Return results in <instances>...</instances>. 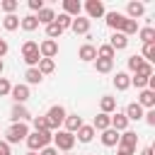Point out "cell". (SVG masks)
Here are the masks:
<instances>
[{
	"label": "cell",
	"mask_w": 155,
	"mask_h": 155,
	"mask_svg": "<svg viewBox=\"0 0 155 155\" xmlns=\"http://www.w3.org/2000/svg\"><path fill=\"white\" fill-rule=\"evenodd\" d=\"M51 131H34V133H29L27 136V145H29V150L31 153H36V150H44V148H48V143H51Z\"/></svg>",
	"instance_id": "cell-1"
},
{
	"label": "cell",
	"mask_w": 155,
	"mask_h": 155,
	"mask_svg": "<svg viewBox=\"0 0 155 155\" xmlns=\"http://www.w3.org/2000/svg\"><path fill=\"white\" fill-rule=\"evenodd\" d=\"M22 58L29 68H36L39 61H41V53H39V44L36 41H24L22 44Z\"/></svg>",
	"instance_id": "cell-2"
},
{
	"label": "cell",
	"mask_w": 155,
	"mask_h": 155,
	"mask_svg": "<svg viewBox=\"0 0 155 155\" xmlns=\"http://www.w3.org/2000/svg\"><path fill=\"white\" fill-rule=\"evenodd\" d=\"M27 136H29L27 124H12L7 128V140L5 143H19V140H27Z\"/></svg>",
	"instance_id": "cell-3"
},
{
	"label": "cell",
	"mask_w": 155,
	"mask_h": 155,
	"mask_svg": "<svg viewBox=\"0 0 155 155\" xmlns=\"http://www.w3.org/2000/svg\"><path fill=\"white\" fill-rule=\"evenodd\" d=\"M53 143H56V148L58 150H73V145H75V136L73 133H68V131H58L56 136H53Z\"/></svg>",
	"instance_id": "cell-4"
},
{
	"label": "cell",
	"mask_w": 155,
	"mask_h": 155,
	"mask_svg": "<svg viewBox=\"0 0 155 155\" xmlns=\"http://www.w3.org/2000/svg\"><path fill=\"white\" fill-rule=\"evenodd\" d=\"M65 116H68V114H65V109H63L61 104L51 107V109H48V114H46V119H48V124H51V131H53V128H58V126L65 121Z\"/></svg>",
	"instance_id": "cell-5"
},
{
	"label": "cell",
	"mask_w": 155,
	"mask_h": 155,
	"mask_svg": "<svg viewBox=\"0 0 155 155\" xmlns=\"http://www.w3.org/2000/svg\"><path fill=\"white\" fill-rule=\"evenodd\" d=\"M85 10H87V17L90 19H99L104 15V2L102 0H87L85 2Z\"/></svg>",
	"instance_id": "cell-6"
},
{
	"label": "cell",
	"mask_w": 155,
	"mask_h": 155,
	"mask_svg": "<svg viewBox=\"0 0 155 155\" xmlns=\"http://www.w3.org/2000/svg\"><path fill=\"white\" fill-rule=\"evenodd\" d=\"M39 53H41V58H53V56L58 53V44H56L53 39H44V41L39 44Z\"/></svg>",
	"instance_id": "cell-7"
},
{
	"label": "cell",
	"mask_w": 155,
	"mask_h": 155,
	"mask_svg": "<svg viewBox=\"0 0 155 155\" xmlns=\"http://www.w3.org/2000/svg\"><path fill=\"white\" fill-rule=\"evenodd\" d=\"M29 116H31V114H29V111H27V107H22V104H15V107H12V111H10L12 124H24Z\"/></svg>",
	"instance_id": "cell-8"
},
{
	"label": "cell",
	"mask_w": 155,
	"mask_h": 155,
	"mask_svg": "<svg viewBox=\"0 0 155 155\" xmlns=\"http://www.w3.org/2000/svg\"><path fill=\"white\" fill-rule=\"evenodd\" d=\"M119 143H121V148L136 150V143H138V136H136V131H121V136H119Z\"/></svg>",
	"instance_id": "cell-9"
},
{
	"label": "cell",
	"mask_w": 155,
	"mask_h": 155,
	"mask_svg": "<svg viewBox=\"0 0 155 155\" xmlns=\"http://www.w3.org/2000/svg\"><path fill=\"white\" fill-rule=\"evenodd\" d=\"M10 94H12V99H15L17 104H24V102L29 99V87H27V85H15V87L10 90Z\"/></svg>",
	"instance_id": "cell-10"
},
{
	"label": "cell",
	"mask_w": 155,
	"mask_h": 155,
	"mask_svg": "<svg viewBox=\"0 0 155 155\" xmlns=\"http://www.w3.org/2000/svg\"><path fill=\"white\" fill-rule=\"evenodd\" d=\"M124 116H126L128 121H140V119H143V107H140L138 102H131V104L126 107Z\"/></svg>",
	"instance_id": "cell-11"
},
{
	"label": "cell",
	"mask_w": 155,
	"mask_h": 155,
	"mask_svg": "<svg viewBox=\"0 0 155 155\" xmlns=\"http://www.w3.org/2000/svg\"><path fill=\"white\" fill-rule=\"evenodd\" d=\"M70 29L75 31V34H90V19L87 17H75L73 19V24H70Z\"/></svg>",
	"instance_id": "cell-12"
},
{
	"label": "cell",
	"mask_w": 155,
	"mask_h": 155,
	"mask_svg": "<svg viewBox=\"0 0 155 155\" xmlns=\"http://www.w3.org/2000/svg\"><path fill=\"white\" fill-rule=\"evenodd\" d=\"M78 56H80V61H85V63L97 61V48H94L92 44H82V46H80V51H78Z\"/></svg>",
	"instance_id": "cell-13"
},
{
	"label": "cell",
	"mask_w": 155,
	"mask_h": 155,
	"mask_svg": "<svg viewBox=\"0 0 155 155\" xmlns=\"http://www.w3.org/2000/svg\"><path fill=\"white\" fill-rule=\"evenodd\" d=\"M80 10H82V5L78 2V0H63V12L68 15V17H80Z\"/></svg>",
	"instance_id": "cell-14"
},
{
	"label": "cell",
	"mask_w": 155,
	"mask_h": 155,
	"mask_svg": "<svg viewBox=\"0 0 155 155\" xmlns=\"http://www.w3.org/2000/svg\"><path fill=\"white\" fill-rule=\"evenodd\" d=\"M107 15V27H111V29H121V24H124V19H126V15H121V12H104Z\"/></svg>",
	"instance_id": "cell-15"
},
{
	"label": "cell",
	"mask_w": 155,
	"mask_h": 155,
	"mask_svg": "<svg viewBox=\"0 0 155 155\" xmlns=\"http://www.w3.org/2000/svg\"><path fill=\"white\" fill-rule=\"evenodd\" d=\"M109 46H111L114 51H121V48H126V46H128V36H124L121 31H114V34H111V39H109Z\"/></svg>",
	"instance_id": "cell-16"
},
{
	"label": "cell",
	"mask_w": 155,
	"mask_h": 155,
	"mask_svg": "<svg viewBox=\"0 0 155 155\" xmlns=\"http://www.w3.org/2000/svg\"><path fill=\"white\" fill-rule=\"evenodd\" d=\"M92 128H94V131H107V128H111V116H109V114H97L94 121H92Z\"/></svg>",
	"instance_id": "cell-17"
},
{
	"label": "cell",
	"mask_w": 155,
	"mask_h": 155,
	"mask_svg": "<svg viewBox=\"0 0 155 155\" xmlns=\"http://www.w3.org/2000/svg\"><path fill=\"white\" fill-rule=\"evenodd\" d=\"M63 124H65V131L75 136V133H78V128L82 126V119H80L78 114H70V116H65V121H63Z\"/></svg>",
	"instance_id": "cell-18"
},
{
	"label": "cell",
	"mask_w": 155,
	"mask_h": 155,
	"mask_svg": "<svg viewBox=\"0 0 155 155\" xmlns=\"http://www.w3.org/2000/svg\"><path fill=\"white\" fill-rule=\"evenodd\" d=\"M34 17H36V22H39V24H51V22L56 19V12H53L51 7H41V10H39V15H34Z\"/></svg>",
	"instance_id": "cell-19"
},
{
	"label": "cell",
	"mask_w": 155,
	"mask_h": 155,
	"mask_svg": "<svg viewBox=\"0 0 155 155\" xmlns=\"http://www.w3.org/2000/svg\"><path fill=\"white\" fill-rule=\"evenodd\" d=\"M114 87H116L119 92L128 90V87H131V75H128V73H116V78H114Z\"/></svg>",
	"instance_id": "cell-20"
},
{
	"label": "cell",
	"mask_w": 155,
	"mask_h": 155,
	"mask_svg": "<svg viewBox=\"0 0 155 155\" xmlns=\"http://www.w3.org/2000/svg\"><path fill=\"white\" fill-rule=\"evenodd\" d=\"M138 104L140 107H148V109H155V92L153 90H143L140 97H138Z\"/></svg>",
	"instance_id": "cell-21"
},
{
	"label": "cell",
	"mask_w": 155,
	"mask_h": 155,
	"mask_svg": "<svg viewBox=\"0 0 155 155\" xmlns=\"http://www.w3.org/2000/svg\"><path fill=\"white\" fill-rule=\"evenodd\" d=\"M99 109H102V114H111V111H116V99L109 97V94H104V97L99 99Z\"/></svg>",
	"instance_id": "cell-22"
},
{
	"label": "cell",
	"mask_w": 155,
	"mask_h": 155,
	"mask_svg": "<svg viewBox=\"0 0 155 155\" xmlns=\"http://www.w3.org/2000/svg\"><path fill=\"white\" fill-rule=\"evenodd\" d=\"M102 143H104L107 148L116 145V143H119V131H114V128H107V131H102Z\"/></svg>",
	"instance_id": "cell-23"
},
{
	"label": "cell",
	"mask_w": 155,
	"mask_h": 155,
	"mask_svg": "<svg viewBox=\"0 0 155 155\" xmlns=\"http://www.w3.org/2000/svg\"><path fill=\"white\" fill-rule=\"evenodd\" d=\"M126 12H128V19H136V17H140L145 12V5L143 2H128L126 5Z\"/></svg>",
	"instance_id": "cell-24"
},
{
	"label": "cell",
	"mask_w": 155,
	"mask_h": 155,
	"mask_svg": "<svg viewBox=\"0 0 155 155\" xmlns=\"http://www.w3.org/2000/svg\"><path fill=\"white\" fill-rule=\"evenodd\" d=\"M126 126H128V119H126L124 114H119V111H116V114L111 116V128L121 133V131H126Z\"/></svg>",
	"instance_id": "cell-25"
},
{
	"label": "cell",
	"mask_w": 155,
	"mask_h": 155,
	"mask_svg": "<svg viewBox=\"0 0 155 155\" xmlns=\"http://www.w3.org/2000/svg\"><path fill=\"white\" fill-rule=\"evenodd\" d=\"M92 138H94V128H92V126H85V124H82V126L78 128V140H80V143H90Z\"/></svg>",
	"instance_id": "cell-26"
},
{
	"label": "cell",
	"mask_w": 155,
	"mask_h": 155,
	"mask_svg": "<svg viewBox=\"0 0 155 155\" xmlns=\"http://www.w3.org/2000/svg\"><path fill=\"white\" fill-rule=\"evenodd\" d=\"M36 70H39L41 75H48V73H53V70H56V63H53V58H41V61H39V65H36Z\"/></svg>",
	"instance_id": "cell-27"
},
{
	"label": "cell",
	"mask_w": 155,
	"mask_h": 155,
	"mask_svg": "<svg viewBox=\"0 0 155 155\" xmlns=\"http://www.w3.org/2000/svg\"><path fill=\"white\" fill-rule=\"evenodd\" d=\"M19 27H22L24 31H34V29L39 27V22H36V17H34V15H27V17H22V19H19Z\"/></svg>",
	"instance_id": "cell-28"
},
{
	"label": "cell",
	"mask_w": 155,
	"mask_h": 155,
	"mask_svg": "<svg viewBox=\"0 0 155 155\" xmlns=\"http://www.w3.org/2000/svg\"><path fill=\"white\" fill-rule=\"evenodd\" d=\"M119 31H121L124 36H128V34H136V31H138V22H136V19H128V17H126Z\"/></svg>",
	"instance_id": "cell-29"
},
{
	"label": "cell",
	"mask_w": 155,
	"mask_h": 155,
	"mask_svg": "<svg viewBox=\"0 0 155 155\" xmlns=\"http://www.w3.org/2000/svg\"><path fill=\"white\" fill-rule=\"evenodd\" d=\"M114 48L109 46V44H102L99 48H97V58H104V61H114Z\"/></svg>",
	"instance_id": "cell-30"
},
{
	"label": "cell",
	"mask_w": 155,
	"mask_h": 155,
	"mask_svg": "<svg viewBox=\"0 0 155 155\" xmlns=\"http://www.w3.org/2000/svg\"><path fill=\"white\" fill-rule=\"evenodd\" d=\"M24 78H27V82H29V85H39V82L44 80V75H41L36 68H29V70L24 73Z\"/></svg>",
	"instance_id": "cell-31"
},
{
	"label": "cell",
	"mask_w": 155,
	"mask_h": 155,
	"mask_svg": "<svg viewBox=\"0 0 155 155\" xmlns=\"http://www.w3.org/2000/svg\"><path fill=\"white\" fill-rule=\"evenodd\" d=\"M2 27H5L7 31H15V29L19 27V17H17V15H7V17L2 19Z\"/></svg>",
	"instance_id": "cell-32"
},
{
	"label": "cell",
	"mask_w": 155,
	"mask_h": 155,
	"mask_svg": "<svg viewBox=\"0 0 155 155\" xmlns=\"http://www.w3.org/2000/svg\"><path fill=\"white\" fill-rule=\"evenodd\" d=\"M61 34H63V29H61V27H58L56 22H51V24H46V36H48V39H53V41H56V39L61 36Z\"/></svg>",
	"instance_id": "cell-33"
},
{
	"label": "cell",
	"mask_w": 155,
	"mask_h": 155,
	"mask_svg": "<svg viewBox=\"0 0 155 155\" xmlns=\"http://www.w3.org/2000/svg\"><path fill=\"white\" fill-rule=\"evenodd\" d=\"M94 68H97V73H109V70L114 68V61H104V58H97V61H94Z\"/></svg>",
	"instance_id": "cell-34"
},
{
	"label": "cell",
	"mask_w": 155,
	"mask_h": 155,
	"mask_svg": "<svg viewBox=\"0 0 155 155\" xmlns=\"http://www.w3.org/2000/svg\"><path fill=\"white\" fill-rule=\"evenodd\" d=\"M140 39H143V44H155V29L153 27L140 29Z\"/></svg>",
	"instance_id": "cell-35"
},
{
	"label": "cell",
	"mask_w": 155,
	"mask_h": 155,
	"mask_svg": "<svg viewBox=\"0 0 155 155\" xmlns=\"http://www.w3.org/2000/svg\"><path fill=\"white\" fill-rule=\"evenodd\" d=\"M143 61L145 63H153L155 61V44H145L143 46Z\"/></svg>",
	"instance_id": "cell-36"
},
{
	"label": "cell",
	"mask_w": 155,
	"mask_h": 155,
	"mask_svg": "<svg viewBox=\"0 0 155 155\" xmlns=\"http://www.w3.org/2000/svg\"><path fill=\"white\" fill-rule=\"evenodd\" d=\"M34 128L36 131H51V124L46 116H34Z\"/></svg>",
	"instance_id": "cell-37"
},
{
	"label": "cell",
	"mask_w": 155,
	"mask_h": 155,
	"mask_svg": "<svg viewBox=\"0 0 155 155\" xmlns=\"http://www.w3.org/2000/svg\"><path fill=\"white\" fill-rule=\"evenodd\" d=\"M53 22H56V24H58V27H61V29H68V27H70V24H73V17H68V15H65V12H61V15H58V17H56V19H53Z\"/></svg>",
	"instance_id": "cell-38"
},
{
	"label": "cell",
	"mask_w": 155,
	"mask_h": 155,
	"mask_svg": "<svg viewBox=\"0 0 155 155\" xmlns=\"http://www.w3.org/2000/svg\"><path fill=\"white\" fill-rule=\"evenodd\" d=\"M0 5H2V10H5L7 15H15V10L19 7V2H17V0H2Z\"/></svg>",
	"instance_id": "cell-39"
},
{
	"label": "cell",
	"mask_w": 155,
	"mask_h": 155,
	"mask_svg": "<svg viewBox=\"0 0 155 155\" xmlns=\"http://www.w3.org/2000/svg\"><path fill=\"white\" fill-rule=\"evenodd\" d=\"M143 63H145V61H143L140 56H131V58H128V70H133V73H136Z\"/></svg>",
	"instance_id": "cell-40"
},
{
	"label": "cell",
	"mask_w": 155,
	"mask_h": 155,
	"mask_svg": "<svg viewBox=\"0 0 155 155\" xmlns=\"http://www.w3.org/2000/svg\"><path fill=\"white\" fill-rule=\"evenodd\" d=\"M136 75H143V78H153V65H150V63H143V65L136 70Z\"/></svg>",
	"instance_id": "cell-41"
},
{
	"label": "cell",
	"mask_w": 155,
	"mask_h": 155,
	"mask_svg": "<svg viewBox=\"0 0 155 155\" xmlns=\"http://www.w3.org/2000/svg\"><path fill=\"white\" fill-rule=\"evenodd\" d=\"M131 85H136L138 90H143V87H148V78H143V75H133V78H131Z\"/></svg>",
	"instance_id": "cell-42"
},
{
	"label": "cell",
	"mask_w": 155,
	"mask_h": 155,
	"mask_svg": "<svg viewBox=\"0 0 155 155\" xmlns=\"http://www.w3.org/2000/svg\"><path fill=\"white\" fill-rule=\"evenodd\" d=\"M10 90H12V85H10V80H7V78H0V97H5V94H10Z\"/></svg>",
	"instance_id": "cell-43"
},
{
	"label": "cell",
	"mask_w": 155,
	"mask_h": 155,
	"mask_svg": "<svg viewBox=\"0 0 155 155\" xmlns=\"http://www.w3.org/2000/svg\"><path fill=\"white\" fill-rule=\"evenodd\" d=\"M143 116H145V121H148V126H155V109H148V111H145Z\"/></svg>",
	"instance_id": "cell-44"
},
{
	"label": "cell",
	"mask_w": 155,
	"mask_h": 155,
	"mask_svg": "<svg viewBox=\"0 0 155 155\" xmlns=\"http://www.w3.org/2000/svg\"><path fill=\"white\" fill-rule=\"evenodd\" d=\"M29 7H31L34 12H39V10L44 7V0H29Z\"/></svg>",
	"instance_id": "cell-45"
},
{
	"label": "cell",
	"mask_w": 155,
	"mask_h": 155,
	"mask_svg": "<svg viewBox=\"0 0 155 155\" xmlns=\"http://www.w3.org/2000/svg\"><path fill=\"white\" fill-rule=\"evenodd\" d=\"M0 155H10V143L0 140Z\"/></svg>",
	"instance_id": "cell-46"
},
{
	"label": "cell",
	"mask_w": 155,
	"mask_h": 155,
	"mask_svg": "<svg viewBox=\"0 0 155 155\" xmlns=\"http://www.w3.org/2000/svg\"><path fill=\"white\" fill-rule=\"evenodd\" d=\"M7 51H10V46H7V41H2L0 44V61H2V56H7Z\"/></svg>",
	"instance_id": "cell-47"
},
{
	"label": "cell",
	"mask_w": 155,
	"mask_h": 155,
	"mask_svg": "<svg viewBox=\"0 0 155 155\" xmlns=\"http://www.w3.org/2000/svg\"><path fill=\"white\" fill-rule=\"evenodd\" d=\"M39 155H58V150H56V148H44Z\"/></svg>",
	"instance_id": "cell-48"
},
{
	"label": "cell",
	"mask_w": 155,
	"mask_h": 155,
	"mask_svg": "<svg viewBox=\"0 0 155 155\" xmlns=\"http://www.w3.org/2000/svg\"><path fill=\"white\" fill-rule=\"evenodd\" d=\"M133 153H136V150H128V148H119V153H116V155H133Z\"/></svg>",
	"instance_id": "cell-49"
},
{
	"label": "cell",
	"mask_w": 155,
	"mask_h": 155,
	"mask_svg": "<svg viewBox=\"0 0 155 155\" xmlns=\"http://www.w3.org/2000/svg\"><path fill=\"white\" fill-rule=\"evenodd\" d=\"M140 155H153V148H150V145H148V148H143V150H140Z\"/></svg>",
	"instance_id": "cell-50"
},
{
	"label": "cell",
	"mask_w": 155,
	"mask_h": 155,
	"mask_svg": "<svg viewBox=\"0 0 155 155\" xmlns=\"http://www.w3.org/2000/svg\"><path fill=\"white\" fill-rule=\"evenodd\" d=\"M2 68H5V63H2V61H0V73H2Z\"/></svg>",
	"instance_id": "cell-51"
},
{
	"label": "cell",
	"mask_w": 155,
	"mask_h": 155,
	"mask_svg": "<svg viewBox=\"0 0 155 155\" xmlns=\"http://www.w3.org/2000/svg\"><path fill=\"white\" fill-rule=\"evenodd\" d=\"M27 155H39V153H31V150H29V153H27Z\"/></svg>",
	"instance_id": "cell-52"
},
{
	"label": "cell",
	"mask_w": 155,
	"mask_h": 155,
	"mask_svg": "<svg viewBox=\"0 0 155 155\" xmlns=\"http://www.w3.org/2000/svg\"><path fill=\"white\" fill-rule=\"evenodd\" d=\"M0 44H2V39H0Z\"/></svg>",
	"instance_id": "cell-53"
}]
</instances>
